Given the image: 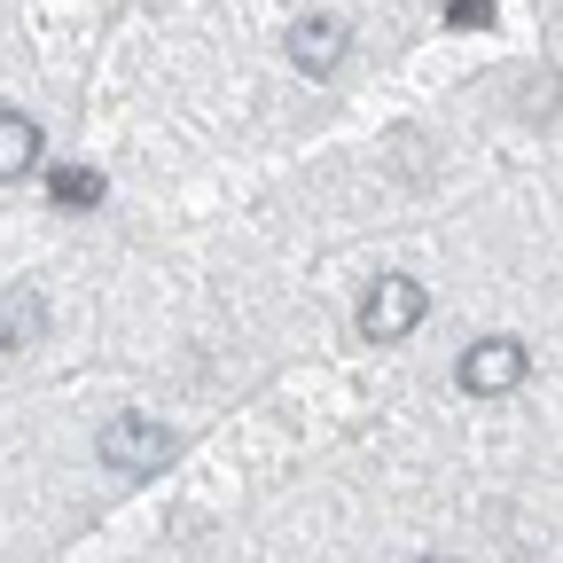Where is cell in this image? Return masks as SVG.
Wrapping results in <instances>:
<instances>
[{"mask_svg": "<svg viewBox=\"0 0 563 563\" xmlns=\"http://www.w3.org/2000/svg\"><path fill=\"white\" fill-rule=\"evenodd\" d=\"M40 165V125L24 110H0V180H24Z\"/></svg>", "mask_w": 563, "mask_h": 563, "instance_id": "cell-6", "label": "cell"}, {"mask_svg": "<svg viewBox=\"0 0 563 563\" xmlns=\"http://www.w3.org/2000/svg\"><path fill=\"white\" fill-rule=\"evenodd\" d=\"M40 329H47V298L40 290H9V298H0V352L40 344Z\"/></svg>", "mask_w": 563, "mask_h": 563, "instance_id": "cell-5", "label": "cell"}, {"mask_svg": "<svg viewBox=\"0 0 563 563\" xmlns=\"http://www.w3.org/2000/svg\"><path fill=\"white\" fill-rule=\"evenodd\" d=\"M95 446H102V462L125 470V477H150V470L173 462V431H165V422H150V415H110Z\"/></svg>", "mask_w": 563, "mask_h": 563, "instance_id": "cell-3", "label": "cell"}, {"mask_svg": "<svg viewBox=\"0 0 563 563\" xmlns=\"http://www.w3.org/2000/svg\"><path fill=\"white\" fill-rule=\"evenodd\" d=\"M446 24L454 32H485L493 24V0H446Z\"/></svg>", "mask_w": 563, "mask_h": 563, "instance_id": "cell-8", "label": "cell"}, {"mask_svg": "<svg viewBox=\"0 0 563 563\" xmlns=\"http://www.w3.org/2000/svg\"><path fill=\"white\" fill-rule=\"evenodd\" d=\"M422 313H431V290H422L415 274H376L368 298H361V336L368 344H399V336H415Z\"/></svg>", "mask_w": 563, "mask_h": 563, "instance_id": "cell-1", "label": "cell"}, {"mask_svg": "<svg viewBox=\"0 0 563 563\" xmlns=\"http://www.w3.org/2000/svg\"><path fill=\"white\" fill-rule=\"evenodd\" d=\"M344 47H352V32H344L336 16H306V24H290V63L306 70V79H329V70L344 63Z\"/></svg>", "mask_w": 563, "mask_h": 563, "instance_id": "cell-4", "label": "cell"}, {"mask_svg": "<svg viewBox=\"0 0 563 563\" xmlns=\"http://www.w3.org/2000/svg\"><path fill=\"white\" fill-rule=\"evenodd\" d=\"M47 203H63V211L102 203V173H87V165H55V173H47Z\"/></svg>", "mask_w": 563, "mask_h": 563, "instance_id": "cell-7", "label": "cell"}, {"mask_svg": "<svg viewBox=\"0 0 563 563\" xmlns=\"http://www.w3.org/2000/svg\"><path fill=\"white\" fill-rule=\"evenodd\" d=\"M525 376H532V352H525L517 336H485V344H470L462 361H454V384H462L470 399H509Z\"/></svg>", "mask_w": 563, "mask_h": 563, "instance_id": "cell-2", "label": "cell"}]
</instances>
